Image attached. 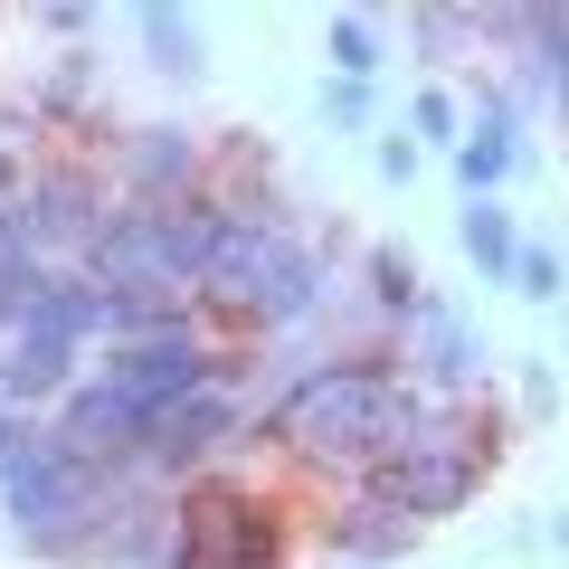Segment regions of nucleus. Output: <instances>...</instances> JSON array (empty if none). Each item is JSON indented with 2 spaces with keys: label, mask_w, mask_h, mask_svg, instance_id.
I'll use <instances>...</instances> for the list:
<instances>
[{
  "label": "nucleus",
  "mask_w": 569,
  "mask_h": 569,
  "mask_svg": "<svg viewBox=\"0 0 569 569\" xmlns=\"http://www.w3.org/2000/svg\"><path fill=\"white\" fill-rule=\"evenodd\" d=\"M323 58H332V77H342V86H370V77H380V58H389V48H380V20L332 10V20H323Z\"/></svg>",
  "instance_id": "18"
},
{
  "label": "nucleus",
  "mask_w": 569,
  "mask_h": 569,
  "mask_svg": "<svg viewBox=\"0 0 569 569\" xmlns=\"http://www.w3.org/2000/svg\"><path fill=\"white\" fill-rule=\"evenodd\" d=\"M418 370L437 389H475L485 380V332H475L456 305H437V295H427V313H418Z\"/></svg>",
  "instance_id": "11"
},
{
  "label": "nucleus",
  "mask_w": 569,
  "mask_h": 569,
  "mask_svg": "<svg viewBox=\"0 0 569 569\" xmlns=\"http://www.w3.org/2000/svg\"><path fill=\"white\" fill-rule=\"evenodd\" d=\"M370 305L408 313V323L427 313V284H418V257H408V247H370Z\"/></svg>",
  "instance_id": "19"
},
{
  "label": "nucleus",
  "mask_w": 569,
  "mask_h": 569,
  "mask_svg": "<svg viewBox=\"0 0 569 569\" xmlns=\"http://www.w3.org/2000/svg\"><path fill=\"white\" fill-rule=\"evenodd\" d=\"M48 427H58V447H67V456H86L96 475L142 466V447H152V418H142L133 399H114L104 380H77V389L58 399V418H48Z\"/></svg>",
  "instance_id": "7"
},
{
  "label": "nucleus",
  "mask_w": 569,
  "mask_h": 569,
  "mask_svg": "<svg viewBox=\"0 0 569 569\" xmlns=\"http://www.w3.org/2000/svg\"><path fill=\"white\" fill-rule=\"evenodd\" d=\"M560 284H569L560 247H522V266H512V295H522V305H560Z\"/></svg>",
  "instance_id": "21"
},
{
  "label": "nucleus",
  "mask_w": 569,
  "mask_h": 569,
  "mask_svg": "<svg viewBox=\"0 0 569 569\" xmlns=\"http://www.w3.org/2000/svg\"><path fill=\"white\" fill-rule=\"evenodd\" d=\"M380 181H418V142L408 133H380Z\"/></svg>",
  "instance_id": "25"
},
{
  "label": "nucleus",
  "mask_w": 569,
  "mask_h": 569,
  "mask_svg": "<svg viewBox=\"0 0 569 569\" xmlns=\"http://www.w3.org/2000/svg\"><path fill=\"white\" fill-rule=\"evenodd\" d=\"M522 39H531V67H541L550 104H569V10H522Z\"/></svg>",
  "instance_id": "20"
},
{
  "label": "nucleus",
  "mask_w": 569,
  "mask_h": 569,
  "mask_svg": "<svg viewBox=\"0 0 569 569\" xmlns=\"http://www.w3.org/2000/svg\"><path fill=\"white\" fill-rule=\"evenodd\" d=\"M276 447L313 456V466H389L399 447L427 437V399L389 361L351 351V361H313L305 380L276 399Z\"/></svg>",
  "instance_id": "1"
},
{
  "label": "nucleus",
  "mask_w": 569,
  "mask_h": 569,
  "mask_svg": "<svg viewBox=\"0 0 569 569\" xmlns=\"http://www.w3.org/2000/svg\"><path fill=\"white\" fill-rule=\"evenodd\" d=\"M370 114V86H342V77H332L323 86V123H361Z\"/></svg>",
  "instance_id": "24"
},
{
  "label": "nucleus",
  "mask_w": 569,
  "mask_h": 569,
  "mask_svg": "<svg viewBox=\"0 0 569 569\" xmlns=\"http://www.w3.org/2000/svg\"><path fill=\"white\" fill-rule=\"evenodd\" d=\"M20 190H29V181H20V162L0 152V209H20Z\"/></svg>",
  "instance_id": "26"
},
{
  "label": "nucleus",
  "mask_w": 569,
  "mask_h": 569,
  "mask_svg": "<svg viewBox=\"0 0 569 569\" xmlns=\"http://www.w3.org/2000/svg\"><path fill=\"white\" fill-rule=\"evenodd\" d=\"M512 171H522V133H512L503 104H485V114H475V133L456 142V181H466V200H493Z\"/></svg>",
  "instance_id": "13"
},
{
  "label": "nucleus",
  "mask_w": 569,
  "mask_h": 569,
  "mask_svg": "<svg viewBox=\"0 0 569 569\" xmlns=\"http://www.w3.org/2000/svg\"><path fill=\"white\" fill-rule=\"evenodd\" d=\"M39 447V418H20V408H0V485L20 475V456Z\"/></svg>",
  "instance_id": "23"
},
{
  "label": "nucleus",
  "mask_w": 569,
  "mask_h": 569,
  "mask_svg": "<svg viewBox=\"0 0 569 569\" xmlns=\"http://www.w3.org/2000/svg\"><path fill=\"white\" fill-rule=\"evenodd\" d=\"M96 228H104V209L86 190V171H48V181L20 190V209L0 219V238H20L29 257H48V247H86Z\"/></svg>",
  "instance_id": "9"
},
{
  "label": "nucleus",
  "mask_w": 569,
  "mask_h": 569,
  "mask_svg": "<svg viewBox=\"0 0 569 569\" xmlns=\"http://www.w3.org/2000/svg\"><path fill=\"white\" fill-rule=\"evenodd\" d=\"M456 238H466L475 276L512 284V266H522V228H512V209H503V200H466V219H456Z\"/></svg>",
  "instance_id": "16"
},
{
  "label": "nucleus",
  "mask_w": 569,
  "mask_h": 569,
  "mask_svg": "<svg viewBox=\"0 0 569 569\" xmlns=\"http://www.w3.org/2000/svg\"><path fill=\"white\" fill-rule=\"evenodd\" d=\"M209 247H219V209L209 200H142V209H104V228L86 238L96 284H200Z\"/></svg>",
  "instance_id": "2"
},
{
  "label": "nucleus",
  "mask_w": 569,
  "mask_h": 569,
  "mask_svg": "<svg viewBox=\"0 0 569 569\" xmlns=\"http://www.w3.org/2000/svg\"><path fill=\"white\" fill-rule=\"evenodd\" d=\"M408 123H418V133H427V142H466V104H456V96H447V86H427V96H418V104H408Z\"/></svg>",
  "instance_id": "22"
},
{
  "label": "nucleus",
  "mask_w": 569,
  "mask_h": 569,
  "mask_svg": "<svg viewBox=\"0 0 569 569\" xmlns=\"http://www.w3.org/2000/svg\"><path fill=\"white\" fill-rule=\"evenodd\" d=\"M332 541L361 569H399V550L418 541V522H399V512H380V503H351V522H332Z\"/></svg>",
  "instance_id": "17"
},
{
  "label": "nucleus",
  "mask_w": 569,
  "mask_h": 569,
  "mask_svg": "<svg viewBox=\"0 0 569 569\" xmlns=\"http://www.w3.org/2000/svg\"><path fill=\"white\" fill-rule=\"evenodd\" d=\"M238 427H247V408L228 399V389H200V399H181L171 418H152V447H142V466H152V475H190V466H209V456H219Z\"/></svg>",
  "instance_id": "10"
},
{
  "label": "nucleus",
  "mask_w": 569,
  "mask_h": 569,
  "mask_svg": "<svg viewBox=\"0 0 569 569\" xmlns=\"http://www.w3.org/2000/svg\"><path fill=\"white\" fill-rule=\"evenodd\" d=\"M114 399H133L142 418H171L181 399H200V389H219V351L200 342V332H142V342H114L96 370Z\"/></svg>",
  "instance_id": "5"
},
{
  "label": "nucleus",
  "mask_w": 569,
  "mask_h": 569,
  "mask_svg": "<svg viewBox=\"0 0 569 569\" xmlns=\"http://www.w3.org/2000/svg\"><path fill=\"white\" fill-rule=\"evenodd\" d=\"M550 541H560V550H569V512H550Z\"/></svg>",
  "instance_id": "27"
},
{
  "label": "nucleus",
  "mask_w": 569,
  "mask_h": 569,
  "mask_svg": "<svg viewBox=\"0 0 569 569\" xmlns=\"http://www.w3.org/2000/svg\"><path fill=\"white\" fill-rule=\"evenodd\" d=\"M104 475L86 466V456L58 447V427H39V447L20 456V475L0 485V512H10V531H29V541H96L104 531Z\"/></svg>",
  "instance_id": "4"
},
{
  "label": "nucleus",
  "mask_w": 569,
  "mask_h": 569,
  "mask_svg": "<svg viewBox=\"0 0 569 569\" xmlns=\"http://www.w3.org/2000/svg\"><path fill=\"white\" fill-rule=\"evenodd\" d=\"M313 305H323V257L284 238V257H276V266L257 276V295H247L238 313H247V323H305Z\"/></svg>",
  "instance_id": "12"
},
{
  "label": "nucleus",
  "mask_w": 569,
  "mask_h": 569,
  "mask_svg": "<svg viewBox=\"0 0 569 569\" xmlns=\"http://www.w3.org/2000/svg\"><path fill=\"white\" fill-rule=\"evenodd\" d=\"M475 475H485V456L475 447H456L447 427L427 418V437L418 447H399L389 466H370V503L380 512H399V522H437V512H456L475 493Z\"/></svg>",
  "instance_id": "6"
},
{
  "label": "nucleus",
  "mask_w": 569,
  "mask_h": 569,
  "mask_svg": "<svg viewBox=\"0 0 569 569\" xmlns=\"http://www.w3.org/2000/svg\"><path fill=\"white\" fill-rule=\"evenodd\" d=\"M133 29H142V58H152V67H162V77H200V20H190V10H171V0H142V10H133Z\"/></svg>",
  "instance_id": "15"
},
{
  "label": "nucleus",
  "mask_w": 569,
  "mask_h": 569,
  "mask_svg": "<svg viewBox=\"0 0 569 569\" xmlns=\"http://www.w3.org/2000/svg\"><path fill=\"white\" fill-rule=\"evenodd\" d=\"M77 351H86V332L20 313V323L0 332V408H20V418H29L39 399H67V389H77Z\"/></svg>",
  "instance_id": "8"
},
{
  "label": "nucleus",
  "mask_w": 569,
  "mask_h": 569,
  "mask_svg": "<svg viewBox=\"0 0 569 569\" xmlns=\"http://www.w3.org/2000/svg\"><path fill=\"white\" fill-rule=\"evenodd\" d=\"M123 171H133L142 200H162V190H181L190 171H200V142H190L181 123H142V133L123 142Z\"/></svg>",
  "instance_id": "14"
},
{
  "label": "nucleus",
  "mask_w": 569,
  "mask_h": 569,
  "mask_svg": "<svg viewBox=\"0 0 569 569\" xmlns=\"http://www.w3.org/2000/svg\"><path fill=\"white\" fill-rule=\"evenodd\" d=\"M171 569H284L276 503H257L238 485H190L171 512Z\"/></svg>",
  "instance_id": "3"
}]
</instances>
